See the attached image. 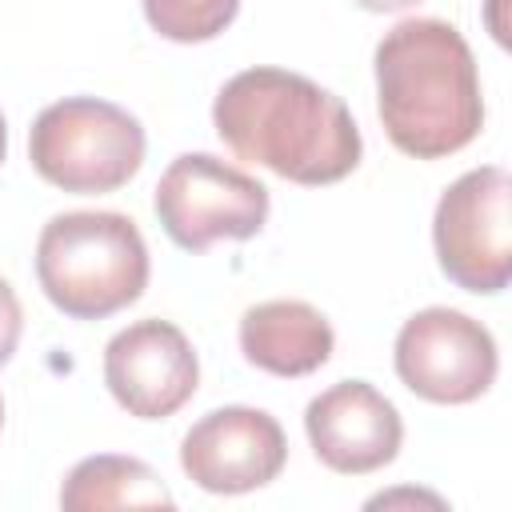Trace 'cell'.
<instances>
[{
	"label": "cell",
	"instance_id": "5bb4252c",
	"mask_svg": "<svg viewBox=\"0 0 512 512\" xmlns=\"http://www.w3.org/2000/svg\"><path fill=\"white\" fill-rule=\"evenodd\" d=\"M20 328H24L20 300H16L12 284L0 276V364L12 360V352H16V344H20Z\"/></svg>",
	"mask_w": 512,
	"mask_h": 512
},
{
	"label": "cell",
	"instance_id": "277c9868",
	"mask_svg": "<svg viewBox=\"0 0 512 512\" xmlns=\"http://www.w3.org/2000/svg\"><path fill=\"white\" fill-rule=\"evenodd\" d=\"M28 160L48 184L64 192H116L144 164V128L120 104L64 96L32 120Z\"/></svg>",
	"mask_w": 512,
	"mask_h": 512
},
{
	"label": "cell",
	"instance_id": "2e32d148",
	"mask_svg": "<svg viewBox=\"0 0 512 512\" xmlns=\"http://www.w3.org/2000/svg\"><path fill=\"white\" fill-rule=\"evenodd\" d=\"M356 4L368 12H400V8H412L416 0H356Z\"/></svg>",
	"mask_w": 512,
	"mask_h": 512
},
{
	"label": "cell",
	"instance_id": "ac0fdd59",
	"mask_svg": "<svg viewBox=\"0 0 512 512\" xmlns=\"http://www.w3.org/2000/svg\"><path fill=\"white\" fill-rule=\"evenodd\" d=\"M0 428H4V396H0Z\"/></svg>",
	"mask_w": 512,
	"mask_h": 512
},
{
	"label": "cell",
	"instance_id": "3957f363",
	"mask_svg": "<svg viewBox=\"0 0 512 512\" xmlns=\"http://www.w3.org/2000/svg\"><path fill=\"white\" fill-rule=\"evenodd\" d=\"M148 244L124 212H60L40 228L36 280L72 320H104L148 288Z\"/></svg>",
	"mask_w": 512,
	"mask_h": 512
},
{
	"label": "cell",
	"instance_id": "7c38bea8",
	"mask_svg": "<svg viewBox=\"0 0 512 512\" xmlns=\"http://www.w3.org/2000/svg\"><path fill=\"white\" fill-rule=\"evenodd\" d=\"M172 492L164 480L136 456H88L80 460L64 488L60 508L68 512H92V508H172Z\"/></svg>",
	"mask_w": 512,
	"mask_h": 512
},
{
	"label": "cell",
	"instance_id": "5b68a950",
	"mask_svg": "<svg viewBox=\"0 0 512 512\" xmlns=\"http://www.w3.org/2000/svg\"><path fill=\"white\" fill-rule=\"evenodd\" d=\"M152 208L176 248L204 252L216 240H252L268 220V188L212 152H184L164 168Z\"/></svg>",
	"mask_w": 512,
	"mask_h": 512
},
{
	"label": "cell",
	"instance_id": "e0dca14e",
	"mask_svg": "<svg viewBox=\"0 0 512 512\" xmlns=\"http://www.w3.org/2000/svg\"><path fill=\"white\" fill-rule=\"evenodd\" d=\"M4 156H8V124L0 116V164H4Z\"/></svg>",
	"mask_w": 512,
	"mask_h": 512
},
{
	"label": "cell",
	"instance_id": "7a4b0ae2",
	"mask_svg": "<svg viewBox=\"0 0 512 512\" xmlns=\"http://www.w3.org/2000/svg\"><path fill=\"white\" fill-rule=\"evenodd\" d=\"M372 68L376 112L400 152L416 160H440L480 136V72L468 40L448 20H400L380 36Z\"/></svg>",
	"mask_w": 512,
	"mask_h": 512
},
{
	"label": "cell",
	"instance_id": "30bf717a",
	"mask_svg": "<svg viewBox=\"0 0 512 512\" xmlns=\"http://www.w3.org/2000/svg\"><path fill=\"white\" fill-rule=\"evenodd\" d=\"M304 432L320 464L344 476H364L396 460L404 424L396 404L368 380H340L308 400Z\"/></svg>",
	"mask_w": 512,
	"mask_h": 512
},
{
	"label": "cell",
	"instance_id": "4fadbf2b",
	"mask_svg": "<svg viewBox=\"0 0 512 512\" xmlns=\"http://www.w3.org/2000/svg\"><path fill=\"white\" fill-rule=\"evenodd\" d=\"M152 32L176 44L216 40L240 12V0H140Z\"/></svg>",
	"mask_w": 512,
	"mask_h": 512
},
{
	"label": "cell",
	"instance_id": "8992f818",
	"mask_svg": "<svg viewBox=\"0 0 512 512\" xmlns=\"http://www.w3.org/2000/svg\"><path fill=\"white\" fill-rule=\"evenodd\" d=\"M512 180L500 164L464 172L444 188L432 216L440 272L476 296H496L512 280Z\"/></svg>",
	"mask_w": 512,
	"mask_h": 512
},
{
	"label": "cell",
	"instance_id": "52a82bcc",
	"mask_svg": "<svg viewBox=\"0 0 512 512\" xmlns=\"http://www.w3.org/2000/svg\"><path fill=\"white\" fill-rule=\"evenodd\" d=\"M396 376L432 404L480 400L500 368L492 332L460 308H424L404 320L392 348Z\"/></svg>",
	"mask_w": 512,
	"mask_h": 512
},
{
	"label": "cell",
	"instance_id": "8fae6325",
	"mask_svg": "<svg viewBox=\"0 0 512 512\" xmlns=\"http://www.w3.org/2000/svg\"><path fill=\"white\" fill-rule=\"evenodd\" d=\"M332 324L308 300H264L240 316V352L272 376H308L332 356Z\"/></svg>",
	"mask_w": 512,
	"mask_h": 512
},
{
	"label": "cell",
	"instance_id": "9a60e30c",
	"mask_svg": "<svg viewBox=\"0 0 512 512\" xmlns=\"http://www.w3.org/2000/svg\"><path fill=\"white\" fill-rule=\"evenodd\" d=\"M388 504H432V508H444V500L436 492H412V488H400V492H380L368 500V508H388Z\"/></svg>",
	"mask_w": 512,
	"mask_h": 512
},
{
	"label": "cell",
	"instance_id": "6da1fadb",
	"mask_svg": "<svg viewBox=\"0 0 512 512\" xmlns=\"http://www.w3.org/2000/svg\"><path fill=\"white\" fill-rule=\"evenodd\" d=\"M212 124L240 160L308 188L344 180L364 152L348 104L288 68L236 72L216 92Z\"/></svg>",
	"mask_w": 512,
	"mask_h": 512
},
{
	"label": "cell",
	"instance_id": "9c48e42d",
	"mask_svg": "<svg viewBox=\"0 0 512 512\" xmlns=\"http://www.w3.org/2000/svg\"><path fill=\"white\" fill-rule=\"evenodd\" d=\"M104 384L128 416L164 420L196 396L200 360L176 324L148 316V320L120 328L108 340Z\"/></svg>",
	"mask_w": 512,
	"mask_h": 512
},
{
	"label": "cell",
	"instance_id": "ba28073f",
	"mask_svg": "<svg viewBox=\"0 0 512 512\" xmlns=\"http://www.w3.org/2000/svg\"><path fill=\"white\" fill-rule=\"evenodd\" d=\"M288 440L276 416L248 404H224L200 416L180 440V468L216 496H240L280 476Z\"/></svg>",
	"mask_w": 512,
	"mask_h": 512
}]
</instances>
